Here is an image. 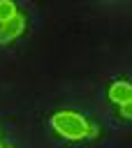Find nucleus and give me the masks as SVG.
<instances>
[{
    "label": "nucleus",
    "mask_w": 132,
    "mask_h": 148,
    "mask_svg": "<svg viewBox=\"0 0 132 148\" xmlns=\"http://www.w3.org/2000/svg\"><path fill=\"white\" fill-rule=\"evenodd\" d=\"M120 113H123V118H132V99L120 104Z\"/></svg>",
    "instance_id": "5"
},
{
    "label": "nucleus",
    "mask_w": 132,
    "mask_h": 148,
    "mask_svg": "<svg viewBox=\"0 0 132 148\" xmlns=\"http://www.w3.org/2000/svg\"><path fill=\"white\" fill-rule=\"evenodd\" d=\"M109 99L116 102V104L130 102V99H132V83H127V81H116V83H111V88H109Z\"/></svg>",
    "instance_id": "3"
},
{
    "label": "nucleus",
    "mask_w": 132,
    "mask_h": 148,
    "mask_svg": "<svg viewBox=\"0 0 132 148\" xmlns=\"http://www.w3.org/2000/svg\"><path fill=\"white\" fill-rule=\"evenodd\" d=\"M86 136H88V139H95V136H97V127H95V125H88V130H86Z\"/></svg>",
    "instance_id": "6"
},
{
    "label": "nucleus",
    "mask_w": 132,
    "mask_h": 148,
    "mask_svg": "<svg viewBox=\"0 0 132 148\" xmlns=\"http://www.w3.org/2000/svg\"><path fill=\"white\" fill-rule=\"evenodd\" d=\"M23 28H25V18H23L21 14L2 21V23H0V44H7V42H12V39H16V37L23 32Z\"/></svg>",
    "instance_id": "2"
},
{
    "label": "nucleus",
    "mask_w": 132,
    "mask_h": 148,
    "mask_svg": "<svg viewBox=\"0 0 132 148\" xmlns=\"http://www.w3.org/2000/svg\"><path fill=\"white\" fill-rule=\"evenodd\" d=\"M0 148H2V146H0Z\"/></svg>",
    "instance_id": "7"
},
{
    "label": "nucleus",
    "mask_w": 132,
    "mask_h": 148,
    "mask_svg": "<svg viewBox=\"0 0 132 148\" xmlns=\"http://www.w3.org/2000/svg\"><path fill=\"white\" fill-rule=\"evenodd\" d=\"M51 127L65 136V139H72V141H79L86 136V130H88V123L83 116L74 113V111H58L53 118H51Z\"/></svg>",
    "instance_id": "1"
},
{
    "label": "nucleus",
    "mask_w": 132,
    "mask_h": 148,
    "mask_svg": "<svg viewBox=\"0 0 132 148\" xmlns=\"http://www.w3.org/2000/svg\"><path fill=\"white\" fill-rule=\"evenodd\" d=\"M12 16H16V5L12 0H0V23Z\"/></svg>",
    "instance_id": "4"
}]
</instances>
